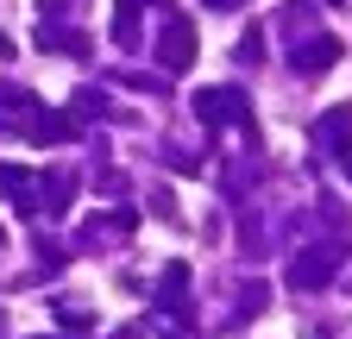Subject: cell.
<instances>
[{
	"mask_svg": "<svg viewBox=\"0 0 352 339\" xmlns=\"http://www.w3.org/2000/svg\"><path fill=\"white\" fill-rule=\"evenodd\" d=\"M333 57H340V45H333V38H315V45H308V51H302L296 63H302V69H327Z\"/></svg>",
	"mask_w": 352,
	"mask_h": 339,
	"instance_id": "obj_2",
	"label": "cell"
},
{
	"mask_svg": "<svg viewBox=\"0 0 352 339\" xmlns=\"http://www.w3.org/2000/svg\"><path fill=\"white\" fill-rule=\"evenodd\" d=\"M132 32H139V0H120V19H113V38L132 45Z\"/></svg>",
	"mask_w": 352,
	"mask_h": 339,
	"instance_id": "obj_3",
	"label": "cell"
},
{
	"mask_svg": "<svg viewBox=\"0 0 352 339\" xmlns=\"http://www.w3.org/2000/svg\"><path fill=\"white\" fill-rule=\"evenodd\" d=\"M157 57H164V69H189V63H195V32H189L183 19H170V25H164V51H157Z\"/></svg>",
	"mask_w": 352,
	"mask_h": 339,
	"instance_id": "obj_1",
	"label": "cell"
}]
</instances>
